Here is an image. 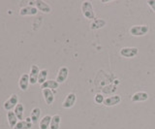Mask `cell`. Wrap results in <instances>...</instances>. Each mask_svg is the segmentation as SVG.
Masks as SVG:
<instances>
[{
  "label": "cell",
  "mask_w": 155,
  "mask_h": 129,
  "mask_svg": "<svg viewBox=\"0 0 155 129\" xmlns=\"http://www.w3.org/2000/svg\"><path fill=\"white\" fill-rule=\"evenodd\" d=\"M81 10L84 17L87 20L90 21H94L95 20V13L93 10V6H92V3L90 1H82L81 2Z\"/></svg>",
  "instance_id": "obj_1"
},
{
  "label": "cell",
  "mask_w": 155,
  "mask_h": 129,
  "mask_svg": "<svg viewBox=\"0 0 155 129\" xmlns=\"http://www.w3.org/2000/svg\"><path fill=\"white\" fill-rule=\"evenodd\" d=\"M130 34L135 37H140L147 35L149 32V26L148 25H133L129 29Z\"/></svg>",
  "instance_id": "obj_2"
},
{
  "label": "cell",
  "mask_w": 155,
  "mask_h": 129,
  "mask_svg": "<svg viewBox=\"0 0 155 129\" xmlns=\"http://www.w3.org/2000/svg\"><path fill=\"white\" fill-rule=\"evenodd\" d=\"M139 54V49L137 47H123L119 51V55L124 58H133Z\"/></svg>",
  "instance_id": "obj_3"
},
{
  "label": "cell",
  "mask_w": 155,
  "mask_h": 129,
  "mask_svg": "<svg viewBox=\"0 0 155 129\" xmlns=\"http://www.w3.org/2000/svg\"><path fill=\"white\" fill-rule=\"evenodd\" d=\"M29 6H34L38 9V11H41L42 13L45 14H50L51 12V8L48 3L42 0H35V1H30L29 2Z\"/></svg>",
  "instance_id": "obj_4"
},
{
  "label": "cell",
  "mask_w": 155,
  "mask_h": 129,
  "mask_svg": "<svg viewBox=\"0 0 155 129\" xmlns=\"http://www.w3.org/2000/svg\"><path fill=\"white\" fill-rule=\"evenodd\" d=\"M18 104V97L17 94H12L11 96H10L9 99H7L6 101L4 102V105H3V108L6 110V111L10 112L12 111L13 109L16 108V106Z\"/></svg>",
  "instance_id": "obj_5"
},
{
  "label": "cell",
  "mask_w": 155,
  "mask_h": 129,
  "mask_svg": "<svg viewBox=\"0 0 155 129\" xmlns=\"http://www.w3.org/2000/svg\"><path fill=\"white\" fill-rule=\"evenodd\" d=\"M40 69H39L38 65L33 64L30 68V73H29V83L30 84H36L38 83V77L39 73H40Z\"/></svg>",
  "instance_id": "obj_6"
},
{
  "label": "cell",
  "mask_w": 155,
  "mask_h": 129,
  "mask_svg": "<svg viewBox=\"0 0 155 129\" xmlns=\"http://www.w3.org/2000/svg\"><path fill=\"white\" fill-rule=\"evenodd\" d=\"M76 101H77V95L73 92H70L69 94H67L66 98L63 101L62 107L64 109H71L72 107H74Z\"/></svg>",
  "instance_id": "obj_7"
},
{
  "label": "cell",
  "mask_w": 155,
  "mask_h": 129,
  "mask_svg": "<svg viewBox=\"0 0 155 129\" xmlns=\"http://www.w3.org/2000/svg\"><path fill=\"white\" fill-rule=\"evenodd\" d=\"M120 102H121V96L119 94H114L111 95V96L106 97L103 105H105L106 107H114L118 105Z\"/></svg>",
  "instance_id": "obj_8"
},
{
  "label": "cell",
  "mask_w": 155,
  "mask_h": 129,
  "mask_svg": "<svg viewBox=\"0 0 155 129\" xmlns=\"http://www.w3.org/2000/svg\"><path fill=\"white\" fill-rule=\"evenodd\" d=\"M68 75H69V69H68L66 66H62L58 70V73L56 76V82L58 84H63L67 80Z\"/></svg>",
  "instance_id": "obj_9"
},
{
  "label": "cell",
  "mask_w": 155,
  "mask_h": 129,
  "mask_svg": "<svg viewBox=\"0 0 155 129\" xmlns=\"http://www.w3.org/2000/svg\"><path fill=\"white\" fill-rule=\"evenodd\" d=\"M42 93L45 102L48 105H51L54 101V94L56 93V91H53L51 89H42Z\"/></svg>",
  "instance_id": "obj_10"
},
{
  "label": "cell",
  "mask_w": 155,
  "mask_h": 129,
  "mask_svg": "<svg viewBox=\"0 0 155 129\" xmlns=\"http://www.w3.org/2000/svg\"><path fill=\"white\" fill-rule=\"evenodd\" d=\"M148 93L145 91H137L135 92L132 97H131V101L132 102H144L148 99Z\"/></svg>",
  "instance_id": "obj_11"
},
{
  "label": "cell",
  "mask_w": 155,
  "mask_h": 129,
  "mask_svg": "<svg viewBox=\"0 0 155 129\" xmlns=\"http://www.w3.org/2000/svg\"><path fill=\"white\" fill-rule=\"evenodd\" d=\"M33 127V122L30 117H26L23 121H19L14 129H31Z\"/></svg>",
  "instance_id": "obj_12"
},
{
  "label": "cell",
  "mask_w": 155,
  "mask_h": 129,
  "mask_svg": "<svg viewBox=\"0 0 155 129\" xmlns=\"http://www.w3.org/2000/svg\"><path fill=\"white\" fill-rule=\"evenodd\" d=\"M38 13V9L34 6H26L21 9L19 15L21 16H35Z\"/></svg>",
  "instance_id": "obj_13"
},
{
  "label": "cell",
  "mask_w": 155,
  "mask_h": 129,
  "mask_svg": "<svg viewBox=\"0 0 155 129\" xmlns=\"http://www.w3.org/2000/svg\"><path fill=\"white\" fill-rule=\"evenodd\" d=\"M58 87H59V84L56 82V80H48L41 85V88L42 89H51V90H53V91H56Z\"/></svg>",
  "instance_id": "obj_14"
},
{
  "label": "cell",
  "mask_w": 155,
  "mask_h": 129,
  "mask_svg": "<svg viewBox=\"0 0 155 129\" xmlns=\"http://www.w3.org/2000/svg\"><path fill=\"white\" fill-rule=\"evenodd\" d=\"M29 75L28 74H23L21 76L18 81V85H19V88L22 91H25L28 88V85H29Z\"/></svg>",
  "instance_id": "obj_15"
},
{
  "label": "cell",
  "mask_w": 155,
  "mask_h": 129,
  "mask_svg": "<svg viewBox=\"0 0 155 129\" xmlns=\"http://www.w3.org/2000/svg\"><path fill=\"white\" fill-rule=\"evenodd\" d=\"M107 25V22L103 18H95L94 21H92L90 23V28L92 30H97V29H101V28L105 27Z\"/></svg>",
  "instance_id": "obj_16"
},
{
  "label": "cell",
  "mask_w": 155,
  "mask_h": 129,
  "mask_svg": "<svg viewBox=\"0 0 155 129\" xmlns=\"http://www.w3.org/2000/svg\"><path fill=\"white\" fill-rule=\"evenodd\" d=\"M51 116H47L43 117L41 118L40 122H39V128L40 129H48L51 125Z\"/></svg>",
  "instance_id": "obj_17"
},
{
  "label": "cell",
  "mask_w": 155,
  "mask_h": 129,
  "mask_svg": "<svg viewBox=\"0 0 155 129\" xmlns=\"http://www.w3.org/2000/svg\"><path fill=\"white\" fill-rule=\"evenodd\" d=\"M7 119H8V123H9V125L10 127H11L12 129H14V127L16 126V124L18 122V117L16 116V114L14 113V111H10L8 112L7 114Z\"/></svg>",
  "instance_id": "obj_18"
},
{
  "label": "cell",
  "mask_w": 155,
  "mask_h": 129,
  "mask_svg": "<svg viewBox=\"0 0 155 129\" xmlns=\"http://www.w3.org/2000/svg\"><path fill=\"white\" fill-rule=\"evenodd\" d=\"M60 122H61V117L59 114H54V116H52L50 129H59Z\"/></svg>",
  "instance_id": "obj_19"
},
{
  "label": "cell",
  "mask_w": 155,
  "mask_h": 129,
  "mask_svg": "<svg viewBox=\"0 0 155 129\" xmlns=\"http://www.w3.org/2000/svg\"><path fill=\"white\" fill-rule=\"evenodd\" d=\"M40 117H41V109L40 108H34L32 111H31V121L33 122V124L35 123H38L39 122V119H40Z\"/></svg>",
  "instance_id": "obj_20"
},
{
  "label": "cell",
  "mask_w": 155,
  "mask_h": 129,
  "mask_svg": "<svg viewBox=\"0 0 155 129\" xmlns=\"http://www.w3.org/2000/svg\"><path fill=\"white\" fill-rule=\"evenodd\" d=\"M14 113L16 114V116L18 117V121H23V114H24V107L23 105L18 103L16 108L14 109Z\"/></svg>",
  "instance_id": "obj_21"
},
{
  "label": "cell",
  "mask_w": 155,
  "mask_h": 129,
  "mask_svg": "<svg viewBox=\"0 0 155 129\" xmlns=\"http://www.w3.org/2000/svg\"><path fill=\"white\" fill-rule=\"evenodd\" d=\"M48 71L47 69H42L39 73V77H38V84H40L41 85L46 82L47 78H48Z\"/></svg>",
  "instance_id": "obj_22"
},
{
  "label": "cell",
  "mask_w": 155,
  "mask_h": 129,
  "mask_svg": "<svg viewBox=\"0 0 155 129\" xmlns=\"http://www.w3.org/2000/svg\"><path fill=\"white\" fill-rule=\"evenodd\" d=\"M94 101L96 104H104V101H105V97L103 96V94H101V93H97L95 95V97H94Z\"/></svg>",
  "instance_id": "obj_23"
},
{
  "label": "cell",
  "mask_w": 155,
  "mask_h": 129,
  "mask_svg": "<svg viewBox=\"0 0 155 129\" xmlns=\"http://www.w3.org/2000/svg\"><path fill=\"white\" fill-rule=\"evenodd\" d=\"M147 5L151 8V10L155 13V0H147Z\"/></svg>",
  "instance_id": "obj_24"
}]
</instances>
